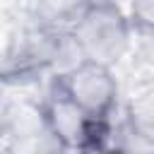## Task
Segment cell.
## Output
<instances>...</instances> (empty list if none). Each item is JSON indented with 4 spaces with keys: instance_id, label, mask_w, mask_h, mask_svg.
<instances>
[{
    "instance_id": "obj_1",
    "label": "cell",
    "mask_w": 154,
    "mask_h": 154,
    "mask_svg": "<svg viewBox=\"0 0 154 154\" xmlns=\"http://www.w3.org/2000/svg\"><path fill=\"white\" fill-rule=\"evenodd\" d=\"M41 111L51 140L63 152H108L118 147L113 118H91L55 79L41 99Z\"/></svg>"
},
{
    "instance_id": "obj_2",
    "label": "cell",
    "mask_w": 154,
    "mask_h": 154,
    "mask_svg": "<svg viewBox=\"0 0 154 154\" xmlns=\"http://www.w3.org/2000/svg\"><path fill=\"white\" fill-rule=\"evenodd\" d=\"M132 31L130 14L116 0L91 2L72 26L82 58L111 67H116L130 51Z\"/></svg>"
},
{
    "instance_id": "obj_3",
    "label": "cell",
    "mask_w": 154,
    "mask_h": 154,
    "mask_svg": "<svg viewBox=\"0 0 154 154\" xmlns=\"http://www.w3.org/2000/svg\"><path fill=\"white\" fill-rule=\"evenodd\" d=\"M53 79L91 118H113L118 108V79L111 65L79 60L75 67Z\"/></svg>"
},
{
    "instance_id": "obj_4",
    "label": "cell",
    "mask_w": 154,
    "mask_h": 154,
    "mask_svg": "<svg viewBox=\"0 0 154 154\" xmlns=\"http://www.w3.org/2000/svg\"><path fill=\"white\" fill-rule=\"evenodd\" d=\"M0 135H2V142H5L2 147L10 149V152L43 149L41 142H48L53 149H58L55 142L51 140L48 130H46L41 101L38 103H31L26 99L5 101L2 116H0Z\"/></svg>"
},
{
    "instance_id": "obj_5",
    "label": "cell",
    "mask_w": 154,
    "mask_h": 154,
    "mask_svg": "<svg viewBox=\"0 0 154 154\" xmlns=\"http://www.w3.org/2000/svg\"><path fill=\"white\" fill-rule=\"evenodd\" d=\"M91 0H29L31 22L51 29H72Z\"/></svg>"
},
{
    "instance_id": "obj_6",
    "label": "cell",
    "mask_w": 154,
    "mask_h": 154,
    "mask_svg": "<svg viewBox=\"0 0 154 154\" xmlns=\"http://www.w3.org/2000/svg\"><path fill=\"white\" fill-rule=\"evenodd\" d=\"M123 125L140 147L154 149V89L140 91L128 101Z\"/></svg>"
},
{
    "instance_id": "obj_7",
    "label": "cell",
    "mask_w": 154,
    "mask_h": 154,
    "mask_svg": "<svg viewBox=\"0 0 154 154\" xmlns=\"http://www.w3.org/2000/svg\"><path fill=\"white\" fill-rule=\"evenodd\" d=\"M128 14L135 34L154 41V0H130Z\"/></svg>"
},
{
    "instance_id": "obj_8",
    "label": "cell",
    "mask_w": 154,
    "mask_h": 154,
    "mask_svg": "<svg viewBox=\"0 0 154 154\" xmlns=\"http://www.w3.org/2000/svg\"><path fill=\"white\" fill-rule=\"evenodd\" d=\"M91 2H103V0H91Z\"/></svg>"
}]
</instances>
